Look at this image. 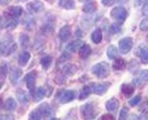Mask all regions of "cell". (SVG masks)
Wrapping results in <instances>:
<instances>
[{
  "mask_svg": "<svg viewBox=\"0 0 148 120\" xmlns=\"http://www.w3.org/2000/svg\"><path fill=\"white\" fill-rule=\"evenodd\" d=\"M17 48L16 43L12 41L10 35H6L0 40V54L1 56H10L12 52H15Z\"/></svg>",
  "mask_w": 148,
  "mask_h": 120,
  "instance_id": "1",
  "label": "cell"
},
{
  "mask_svg": "<svg viewBox=\"0 0 148 120\" xmlns=\"http://www.w3.org/2000/svg\"><path fill=\"white\" fill-rule=\"evenodd\" d=\"M91 72L98 78H106L110 73V66L106 62H99L92 66Z\"/></svg>",
  "mask_w": 148,
  "mask_h": 120,
  "instance_id": "2",
  "label": "cell"
},
{
  "mask_svg": "<svg viewBox=\"0 0 148 120\" xmlns=\"http://www.w3.org/2000/svg\"><path fill=\"white\" fill-rule=\"evenodd\" d=\"M127 15H128L127 10L125 8H122V6H116V8H114L112 10H111V16H112L115 20L120 21V22H123L125 20H126Z\"/></svg>",
  "mask_w": 148,
  "mask_h": 120,
  "instance_id": "3",
  "label": "cell"
},
{
  "mask_svg": "<svg viewBox=\"0 0 148 120\" xmlns=\"http://www.w3.org/2000/svg\"><path fill=\"white\" fill-rule=\"evenodd\" d=\"M110 86L111 84L109 82H104V83H91L89 87L91 88V92H94L95 94L103 95V94H105L106 92H108V89L110 88Z\"/></svg>",
  "mask_w": 148,
  "mask_h": 120,
  "instance_id": "4",
  "label": "cell"
},
{
  "mask_svg": "<svg viewBox=\"0 0 148 120\" xmlns=\"http://www.w3.org/2000/svg\"><path fill=\"white\" fill-rule=\"evenodd\" d=\"M132 46H133V40L131 37H123L122 40H120V42H119V51L121 53L126 54L131 51Z\"/></svg>",
  "mask_w": 148,
  "mask_h": 120,
  "instance_id": "5",
  "label": "cell"
},
{
  "mask_svg": "<svg viewBox=\"0 0 148 120\" xmlns=\"http://www.w3.org/2000/svg\"><path fill=\"white\" fill-rule=\"evenodd\" d=\"M57 98L59 100V103H62V104H67L69 103V101H72L74 98H75V92L74 90H62L61 93H59L57 95Z\"/></svg>",
  "mask_w": 148,
  "mask_h": 120,
  "instance_id": "6",
  "label": "cell"
},
{
  "mask_svg": "<svg viewBox=\"0 0 148 120\" xmlns=\"http://www.w3.org/2000/svg\"><path fill=\"white\" fill-rule=\"evenodd\" d=\"M36 76H37V73L35 71H31L29 72L25 76V82H26V86H27V88H29L30 90V93L34 95L35 93V83H36Z\"/></svg>",
  "mask_w": 148,
  "mask_h": 120,
  "instance_id": "7",
  "label": "cell"
},
{
  "mask_svg": "<svg viewBox=\"0 0 148 120\" xmlns=\"http://www.w3.org/2000/svg\"><path fill=\"white\" fill-rule=\"evenodd\" d=\"M80 112H82V115H83L84 119H94V117H95L94 105L90 104V103L83 105V107L80 108Z\"/></svg>",
  "mask_w": 148,
  "mask_h": 120,
  "instance_id": "8",
  "label": "cell"
},
{
  "mask_svg": "<svg viewBox=\"0 0 148 120\" xmlns=\"http://www.w3.org/2000/svg\"><path fill=\"white\" fill-rule=\"evenodd\" d=\"M21 77H22V71L17 67H12L10 72H9V78H10V82L12 84H17Z\"/></svg>",
  "mask_w": 148,
  "mask_h": 120,
  "instance_id": "9",
  "label": "cell"
},
{
  "mask_svg": "<svg viewBox=\"0 0 148 120\" xmlns=\"http://www.w3.org/2000/svg\"><path fill=\"white\" fill-rule=\"evenodd\" d=\"M136 56L141 59L142 63H148V47L147 46H140L136 51Z\"/></svg>",
  "mask_w": 148,
  "mask_h": 120,
  "instance_id": "10",
  "label": "cell"
},
{
  "mask_svg": "<svg viewBox=\"0 0 148 120\" xmlns=\"http://www.w3.org/2000/svg\"><path fill=\"white\" fill-rule=\"evenodd\" d=\"M22 14V9L20 6H11L9 8L6 12H5V17H11V19H16V17H20Z\"/></svg>",
  "mask_w": 148,
  "mask_h": 120,
  "instance_id": "11",
  "label": "cell"
},
{
  "mask_svg": "<svg viewBox=\"0 0 148 120\" xmlns=\"http://www.w3.org/2000/svg\"><path fill=\"white\" fill-rule=\"evenodd\" d=\"M41 114H42V118H47V119H54V113L52 108H49L48 104H42L41 107H38Z\"/></svg>",
  "mask_w": 148,
  "mask_h": 120,
  "instance_id": "12",
  "label": "cell"
},
{
  "mask_svg": "<svg viewBox=\"0 0 148 120\" xmlns=\"http://www.w3.org/2000/svg\"><path fill=\"white\" fill-rule=\"evenodd\" d=\"M58 36H59V40H61L62 42H66V41H68L69 39H71V36H72L71 26H68V25L63 26L62 29H61V31H59Z\"/></svg>",
  "mask_w": 148,
  "mask_h": 120,
  "instance_id": "13",
  "label": "cell"
},
{
  "mask_svg": "<svg viewBox=\"0 0 148 120\" xmlns=\"http://www.w3.org/2000/svg\"><path fill=\"white\" fill-rule=\"evenodd\" d=\"M26 9L29 10L30 12L32 14H37V12H40V11H42V9H43V4L42 3H40V1H31L29 3L26 5Z\"/></svg>",
  "mask_w": 148,
  "mask_h": 120,
  "instance_id": "14",
  "label": "cell"
},
{
  "mask_svg": "<svg viewBox=\"0 0 148 120\" xmlns=\"http://www.w3.org/2000/svg\"><path fill=\"white\" fill-rule=\"evenodd\" d=\"M147 82H148V70H143V71H141L136 76V78H135V84L142 86V84H145V83H147Z\"/></svg>",
  "mask_w": 148,
  "mask_h": 120,
  "instance_id": "15",
  "label": "cell"
},
{
  "mask_svg": "<svg viewBox=\"0 0 148 120\" xmlns=\"http://www.w3.org/2000/svg\"><path fill=\"white\" fill-rule=\"evenodd\" d=\"M106 109H108V112H110V113H115L116 110L119 109V107H120V103H119V100L117 99H115V98H112V99H109L108 101H106Z\"/></svg>",
  "mask_w": 148,
  "mask_h": 120,
  "instance_id": "16",
  "label": "cell"
},
{
  "mask_svg": "<svg viewBox=\"0 0 148 120\" xmlns=\"http://www.w3.org/2000/svg\"><path fill=\"white\" fill-rule=\"evenodd\" d=\"M90 53H91L90 46L86 45V43H84V45L82 43V46L79 47V56H80V58L85 59V58H88V57L90 56Z\"/></svg>",
  "mask_w": 148,
  "mask_h": 120,
  "instance_id": "17",
  "label": "cell"
},
{
  "mask_svg": "<svg viewBox=\"0 0 148 120\" xmlns=\"http://www.w3.org/2000/svg\"><path fill=\"white\" fill-rule=\"evenodd\" d=\"M16 95H17L18 101H20V103H22V104H27V103L30 101V94L25 93V90H22V89H17Z\"/></svg>",
  "mask_w": 148,
  "mask_h": 120,
  "instance_id": "18",
  "label": "cell"
},
{
  "mask_svg": "<svg viewBox=\"0 0 148 120\" xmlns=\"http://www.w3.org/2000/svg\"><path fill=\"white\" fill-rule=\"evenodd\" d=\"M47 94L46 93V88L45 87H40V88H37L35 90V93H34V99L35 101H40V100H42L45 98V95Z\"/></svg>",
  "mask_w": 148,
  "mask_h": 120,
  "instance_id": "19",
  "label": "cell"
},
{
  "mask_svg": "<svg viewBox=\"0 0 148 120\" xmlns=\"http://www.w3.org/2000/svg\"><path fill=\"white\" fill-rule=\"evenodd\" d=\"M101 40H103V32L100 29H95L91 34V41L94 43H100Z\"/></svg>",
  "mask_w": 148,
  "mask_h": 120,
  "instance_id": "20",
  "label": "cell"
},
{
  "mask_svg": "<svg viewBox=\"0 0 148 120\" xmlns=\"http://www.w3.org/2000/svg\"><path fill=\"white\" fill-rule=\"evenodd\" d=\"M125 67H126V62H125L123 58H117V57L115 58L114 64H112V68L115 71H121Z\"/></svg>",
  "mask_w": 148,
  "mask_h": 120,
  "instance_id": "21",
  "label": "cell"
},
{
  "mask_svg": "<svg viewBox=\"0 0 148 120\" xmlns=\"http://www.w3.org/2000/svg\"><path fill=\"white\" fill-rule=\"evenodd\" d=\"M30 61V53L27 51H24L20 56H18V64L20 66H26Z\"/></svg>",
  "mask_w": 148,
  "mask_h": 120,
  "instance_id": "22",
  "label": "cell"
},
{
  "mask_svg": "<svg viewBox=\"0 0 148 120\" xmlns=\"http://www.w3.org/2000/svg\"><path fill=\"white\" fill-rule=\"evenodd\" d=\"M80 46H82V41L80 40H75V41H73V42H71L67 46V51L68 52H75V51L79 50Z\"/></svg>",
  "mask_w": 148,
  "mask_h": 120,
  "instance_id": "23",
  "label": "cell"
},
{
  "mask_svg": "<svg viewBox=\"0 0 148 120\" xmlns=\"http://www.w3.org/2000/svg\"><path fill=\"white\" fill-rule=\"evenodd\" d=\"M96 10V3L95 1H89L86 3L84 6H83V11L86 12V14H91Z\"/></svg>",
  "mask_w": 148,
  "mask_h": 120,
  "instance_id": "24",
  "label": "cell"
},
{
  "mask_svg": "<svg viewBox=\"0 0 148 120\" xmlns=\"http://www.w3.org/2000/svg\"><path fill=\"white\" fill-rule=\"evenodd\" d=\"M121 92L125 95H131L135 92V86L132 84H122L121 86Z\"/></svg>",
  "mask_w": 148,
  "mask_h": 120,
  "instance_id": "25",
  "label": "cell"
},
{
  "mask_svg": "<svg viewBox=\"0 0 148 120\" xmlns=\"http://www.w3.org/2000/svg\"><path fill=\"white\" fill-rule=\"evenodd\" d=\"M77 72V67L74 64H64L63 67V73L64 74H68V76H72Z\"/></svg>",
  "mask_w": 148,
  "mask_h": 120,
  "instance_id": "26",
  "label": "cell"
},
{
  "mask_svg": "<svg viewBox=\"0 0 148 120\" xmlns=\"http://www.w3.org/2000/svg\"><path fill=\"white\" fill-rule=\"evenodd\" d=\"M119 56V50L117 47H115V46H109V48H108V57L111 58V59H114V58H116Z\"/></svg>",
  "mask_w": 148,
  "mask_h": 120,
  "instance_id": "27",
  "label": "cell"
},
{
  "mask_svg": "<svg viewBox=\"0 0 148 120\" xmlns=\"http://www.w3.org/2000/svg\"><path fill=\"white\" fill-rule=\"evenodd\" d=\"M90 93H91V88H90V87L89 86H84V87H83V89H82V92H80L79 99H82V100L86 99L90 95Z\"/></svg>",
  "mask_w": 148,
  "mask_h": 120,
  "instance_id": "28",
  "label": "cell"
},
{
  "mask_svg": "<svg viewBox=\"0 0 148 120\" xmlns=\"http://www.w3.org/2000/svg\"><path fill=\"white\" fill-rule=\"evenodd\" d=\"M59 5H61L62 8L64 9H68V10H71V9L74 8V1L73 0H59Z\"/></svg>",
  "mask_w": 148,
  "mask_h": 120,
  "instance_id": "29",
  "label": "cell"
},
{
  "mask_svg": "<svg viewBox=\"0 0 148 120\" xmlns=\"http://www.w3.org/2000/svg\"><path fill=\"white\" fill-rule=\"evenodd\" d=\"M51 64H52V57L51 56H45V57L41 58V66H42L45 70L49 68Z\"/></svg>",
  "mask_w": 148,
  "mask_h": 120,
  "instance_id": "30",
  "label": "cell"
},
{
  "mask_svg": "<svg viewBox=\"0 0 148 120\" xmlns=\"http://www.w3.org/2000/svg\"><path fill=\"white\" fill-rule=\"evenodd\" d=\"M18 24V17L16 19H11V17H6V21H5V26L8 29H14L16 27V25Z\"/></svg>",
  "mask_w": 148,
  "mask_h": 120,
  "instance_id": "31",
  "label": "cell"
},
{
  "mask_svg": "<svg viewBox=\"0 0 148 120\" xmlns=\"http://www.w3.org/2000/svg\"><path fill=\"white\" fill-rule=\"evenodd\" d=\"M5 107L8 110H15L16 109V101L14 98H8L5 101Z\"/></svg>",
  "mask_w": 148,
  "mask_h": 120,
  "instance_id": "32",
  "label": "cell"
},
{
  "mask_svg": "<svg viewBox=\"0 0 148 120\" xmlns=\"http://www.w3.org/2000/svg\"><path fill=\"white\" fill-rule=\"evenodd\" d=\"M20 42H21V46H22V47L26 48L27 46L30 45L29 35H26V34H21V35H20Z\"/></svg>",
  "mask_w": 148,
  "mask_h": 120,
  "instance_id": "33",
  "label": "cell"
},
{
  "mask_svg": "<svg viewBox=\"0 0 148 120\" xmlns=\"http://www.w3.org/2000/svg\"><path fill=\"white\" fill-rule=\"evenodd\" d=\"M30 119L31 120H40V119H43L42 118V114H41V112H40V109L37 108V109H35L34 112H31V114H30Z\"/></svg>",
  "mask_w": 148,
  "mask_h": 120,
  "instance_id": "34",
  "label": "cell"
},
{
  "mask_svg": "<svg viewBox=\"0 0 148 120\" xmlns=\"http://www.w3.org/2000/svg\"><path fill=\"white\" fill-rule=\"evenodd\" d=\"M8 72V63L5 61H3L1 64H0V78H4L6 76Z\"/></svg>",
  "mask_w": 148,
  "mask_h": 120,
  "instance_id": "35",
  "label": "cell"
},
{
  "mask_svg": "<svg viewBox=\"0 0 148 120\" xmlns=\"http://www.w3.org/2000/svg\"><path fill=\"white\" fill-rule=\"evenodd\" d=\"M54 81H56L57 84H63V83L66 82V74H64V73H57Z\"/></svg>",
  "mask_w": 148,
  "mask_h": 120,
  "instance_id": "36",
  "label": "cell"
},
{
  "mask_svg": "<svg viewBox=\"0 0 148 120\" xmlns=\"http://www.w3.org/2000/svg\"><path fill=\"white\" fill-rule=\"evenodd\" d=\"M141 99H142V97L141 95H136L135 98H132V99H130V105H131V107H135V105H137L138 103H140L141 101Z\"/></svg>",
  "mask_w": 148,
  "mask_h": 120,
  "instance_id": "37",
  "label": "cell"
},
{
  "mask_svg": "<svg viewBox=\"0 0 148 120\" xmlns=\"http://www.w3.org/2000/svg\"><path fill=\"white\" fill-rule=\"evenodd\" d=\"M69 59H71V54L67 53V52H64V53H62V56L59 57V61H58V63H62V62L69 61Z\"/></svg>",
  "mask_w": 148,
  "mask_h": 120,
  "instance_id": "38",
  "label": "cell"
},
{
  "mask_svg": "<svg viewBox=\"0 0 148 120\" xmlns=\"http://www.w3.org/2000/svg\"><path fill=\"white\" fill-rule=\"evenodd\" d=\"M127 117H128V109L123 107V109L121 110V113H120V119L123 120V119H127Z\"/></svg>",
  "mask_w": 148,
  "mask_h": 120,
  "instance_id": "39",
  "label": "cell"
},
{
  "mask_svg": "<svg viewBox=\"0 0 148 120\" xmlns=\"http://www.w3.org/2000/svg\"><path fill=\"white\" fill-rule=\"evenodd\" d=\"M140 27H141L142 31H147L148 30V19H143V21L141 22Z\"/></svg>",
  "mask_w": 148,
  "mask_h": 120,
  "instance_id": "40",
  "label": "cell"
},
{
  "mask_svg": "<svg viewBox=\"0 0 148 120\" xmlns=\"http://www.w3.org/2000/svg\"><path fill=\"white\" fill-rule=\"evenodd\" d=\"M110 31L112 32V34H117V32L121 31V29H120V25H111L110 26Z\"/></svg>",
  "mask_w": 148,
  "mask_h": 120,
  "instance_id": "41",
  "label": "cell"
},
{
  "mask_svg": "<svg viewBox=\"0 0 148 120\" xmlns=\"http://www.w3.org/2000/svg\"><path fill=\"white\" fill-rule=\"evenodd\" d=\"M115 0H101V3H103V5L104 6H110V5H112Z\"/></svg>",
  "mask_w": 148,
  "mask_h": 120,
  "instance_id": "42",
  "label": "cell"
},
{
  "mask_svg": "<svg viewBox=\"0 0 148 120\" xmlns=\"http://www.w3.org/2000/svg\"><path fill=\"white\" fill-rule=\"evenodd\" d=\"M137 66H138V64H137L136 61H131V63H130V70H131V71H136Z\"/></svg>",
  "mask_w": 148,
  "mask_h": 120,
  "instance_id": "43",
  "label": "cell"
},
{
  "mask_svg": "<svg viewBox=\"0 0 148 120\" xmlns=\"http://www.w3.org/2000/svg\"><path fill=\"white\" fill-rule=\"evenodd\" d=\"M103 120H114V115H110V114H106V115H103L101 117Z\"/></svg>",
  "mask_w": 148,
  "mask_h": 120,
  "instance_id": "44",
  "label": "cell"
},
{
  "mask_svg": "<svg viewBox=\"0 0 148 120\" xmlns=\"http://www.w3.org/2000/svg\"><path fill=\"white\" fill-rule=\"evenodd\" d=\"M143 14H145V15L148 17V1L145 4V5H143Z\"/></svg>",
  "mask_w": 148,
  "mask_h": 120,
  "instance_id": "45",
  "label": "cell"
},
{
  "mask_svg": "<svg viewBox=\"0 0 148 120\" xmlns=\"http://www.w3.org/2000/svg\"><path fill=\"white\" fill-rule=\"evenodd\" d=\"M3 119H12V117L11 115H0V120Z\"/></svg>",
  "mask_w": 148,
  "mask_h": 120,
  "instance_id": "46",
  "label": "cell"
},
{
  "mask_svg": "<svg viewBox=\"0 0 148 120\" xmlns=\"http://www.w3.org/2000/svg\"><path fill=\"white\" fill-rule=\"evenodd\" d=\"M9 1H10V0H0V4H1V5H8Z\"/></svg>",
  "mask_w": 148,
  "mask_h": 120,
  "instance_id": "47",
  "label": "cell"
},
{
  "mask_svg": "<svg viewBox=\"0 0 148 120\" xmlns=\"http://www.w3.org/2000/svg\"><path fill=\"white\" fill-rule=\"evenodd\" d=\"M141 1H142V0H136V5L138 6V5H140V4H141Z\"/></svg>",
  "mask_w": 148,
  "mask_h": 120,
  "instance_id": "48",
  "label": "cell"
},
{
  "mask_svg": "<svg viewBox=\"0 0 148 120\" xmlns=\"http://www.w3.org/2000/svg\"><path fill=\"white\" fill-rule=\"evenodd\" d=\"M46 1H47V3H49V4H52V3L54 1V0H46Z\"/></svg>",
  "mask_w": 148,
  "mask_h": 120,
  "instance_id": "49",
  "label": "cell"
},
{
  "mask_svg": "<svg viewBox=\"0 0 148 120\" xmlns=\"http://www.w3.org/2000/svg\"><path fill=\"white\" fill-rule=\"evenodd\" d=\"M1 107H3V100L0 99V108H1Z\"/></svg>",
  "mask_w": 148,
  "mask_h": 120,
  "instance_id": "50",
  "label": "cell"
},
{
  "mask_svg": "<svg viewBox=\"0 0 148 120\" xmlns=\"http://www.w3.org/2000/svg\"><path fill=\"white\" fill-rule=\"evenodd\" d=\"M1 87H3V82L0 81V89H1Z\"/></svg>",
  "mask_w": 148,
  "mask_h": 120,
  "instance_id": "51",
  "label": "cell"
},
{
  "mask_svg": "<svg viewBox=\"0 0 148 120\" xmlns=\"http://www.w3.org/2000/svg\"><path fill=\"white\" fill-rule=\"evenodd\" d=\"M147 105H148V103H147Z\"/></svg>",
  "mask_w": 148,
  "mask_h": 120,
  "instance_id": "52",
  "label": "cell"
},
{
  "mask_svg": "<svg viewBox=\"0 0 148 120\" xmlns=\"http://www.w3.org/2000/svg\"><path fill=\"white\" fill-rule=\"evenodd\" d=\"M82 1H83V0H82Z\"/></svg>",
  "mask_w": 148,
  "mask_h": 120,
  "instance_id": "53",
  "label": "cell"
}]
</instances>
